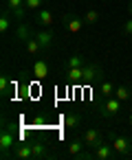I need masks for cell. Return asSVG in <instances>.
<instances>
[{"label":"cell","mask_w":132,"mask_h":160,"mask_svg":"<svg viewBox=\"0 0 132 160\" xmlns=\"http://www.w3.org/2000/svg\"><path fill=\"white\" fill-rule=\"evenodd\" d=\"M13 132H16V127L9 125V123H5L3 132H0V156H3V158H9V151L16 147Z\"/></svg>","instance_id":"cell-1"},{"label":"cell","mask_w":132,"mask_h":160,"mask_svg":"<svg viewBox=\"0 0 132 160\" xmlns=\"http://www.w3.org/2000/svg\"><path fill=\"white\" fill-rule=\"evenodd\" d=\"M110 142L117 151V156H130L132 153V140L121 134H110Z\"/></svg>","instance_id":"cell-2"},{"label":"cell","mask_w":132,"mask_h":160,"mask_svg":"<svg viewBox=\"0 0 132 160\" xmlns=\"http://www.w3.org/2000/svg\"><path fill=\"white\" fill-rule=\"evenodd\" d=\"M90 153H92V158H97V160H112V158L117 156V151H114L112 142H108V140L99 142L95 149H90Z\"/></svg>","instance_id":"cell-3"},{"label":"cell","mask_w":132,"mask_h":160,"mask_svg":"<svg viewBox=\"0 0 132 160\" xmlns=\"http://www.w3.org/2000/svg\"><path fill=\"white\" fill-rule=\"evenodd\" d=\"M119 110H121V101H119L117 97H106L103 103L99 105V112H101V116H106V118L119 114Z\"/></svg>","instance_id":"cell-4"},{"label":"cell","mask_w":132,"mask_h":160,"mask_svg":"<svg viewBox=\"0 0 132 160\" xmlns=\"http://www.w3.org/2000/svg\"><path fill=\"white\" fill-rule=\"evenodd\" d=\"M103 77V70L97 64H84V83H99Z\"/></svg>","instance_id":"cell-5"},{"label":"cell","mask_w":132,"mask_h":160,"mask_svg":"<svg viewBox=\"0 0 132 160\" xmlns=\"http://www.w3.org/2000/svg\"><path fill=\"white\" fill-rule=\"evenodd\" d=\"M82 140H84V145L88 147V149H95L99 142H103L106 140V136H103V132H99V129H86L84 132V136H82Z\"/></svg>","instance_id":"cell-6"},{"label":"cell","mask_w":132,"mask_h":160,"mask_svg":"<svg viewBox=\"0 0 132 160\" xmlns=\"http://www.w3.org/2000/svg\"><path fill=\"white\" fill-rule=\"evenodd\" d=\"M5 9H9V11H11L13 20L22 22V18H24V11H27V0H7Z\"/></svg>","instance_id":"cell-7"},{"label":"cell","mask_w":132,"mask_h":160,"mask_svg":"<svg viewBox=\"0 0 132 160\" xmlns=\"http://www.w3.org/2000/svg\"><path fill=\"white\" fill-rule=\"evenodd\" d=\"M35 38H38V42H40L42 51H51L53 44H55V33H53V29H40V31L35 33Z\"/></svg>","instance_id":"cell-8"},{"label":"cell","mask_w":132,"mask_h":160,"mask_svg":"<svg viewBox=\"0 0 132 160\" xmlns=\"http://www.w3.org/2000/svg\"><path fill=\"white\" fill-rule=\"evenodd\" d=\"M84 18H79V16H75V13H66L64 16V27H66V31L68 33H79L82 29H84Z\"/></svg>","instance_id":"cell-9"},{"label":"cell","mask_w":132,"mask_h":160,"mask_svg":"<svg viewBox=\"0 0 132 160\" xmlns=\"http://www.w3.org/2000/svg\"><path fill=\"white\" fill-rule=\"evenodd\" d=\"M35 22L42 29H51L53 27V13L49 9H40V11H35Z\"/></svg>","instance_id":"cell-10"},{"label":"cell","mask_w":132,"mask_h":160,"mask_svg":"<svg viewBox=\"0 0 132 160\" xmlns=\"http://www.w3.org/2000/svg\"><path fill=\"white\" fill-rule=\"evenodd\" d=\"M31 149H33V158H38V160H44V158L51 156L49 153V145L44 140H31Z\"/></svg>","instance_id":"cell-11"},{"label":"cell","mask_w":132,"mask_h":160,"mask_svg":"<svg viewBox=\"0 0 132 160\" xmlns=\"http://www.w3.org/2000/svg\"><path fill=\"white\" fill-rule=\"evenodd\" d=\"M35 33L38 31H33L29 24H24V22H20L18 27H16V38L20 40V42H27V40H31V38H35Z\"/></svg>","instance_id":"cell-12"},{"label":"cell","mask_w":132,"mask_h":160,"mask_svg":"<svg viewBox=\"0 0 132 160\" xmlns=\"http://www.w3.org/2000/svg\"><path fill=\"white\" fill-rule=\"evenodd\" d=\"M13 158H18V160H31V158H33L31 142H27V145H16V147H13Z\"/></svg>","instance_id":"cell-13"},{"label":"cell","mask_w":132,"mask_h":160,"mask_svg":"<svg viewBox=\"0 0 132 160\" xmlns=\"http://www.w3.org/2000/svg\"><path fill=\"white\" fill-rule=\"evenodd\" d=\"M33 77L35 79H46L49 77V62L46 59H38L33 64Z\"/></svg>","instance_id":"cell-14"},{"label":"cell","mask_w":132,"mask_h":160,"mask_svg":"<svg viewBox=\"0 0 132 160\" xmlns=\"http://www.w3.org/2000/svg\"><path fill=\"white\" fill-rule=\"evenodd\" d=\"M66 79H68L71 83H82V81H84V66H79V68H68V70H66Z\"/></svg>","instance_id":"cell-15"},{"label":"cell","mask_w":132,"mask_h":160,"mask_svg":"<svg viewBox=\"0 0 132 160\" xmlns=\"http://www.w3.org/2000/svg\"><path fill=\"white\" fill-rule=\"evenodd\" d=\"M11 20H13L11 11L9 9H3V16H0V33H3V35L11 29Z\"/></svg>","instance_id":"cell-16"},{"label":"cell","mask_w":132,"mask_h":160,"mask_svg":"<svg viewBox=\"0 0 132 160\" xmlns=\"http://www.w3.org/2000/svg\"><path fill=\"white\" fill-rule=\"evenodd\" d=\"M114 83L112 81H99L97 83V90H99V94L101 97H114Z\"/></svg>","instance_id":"cell-17"},{"label":"cell","mask_w":132,"mask_h":160,"mask_svg":"<svg viewBox=\"0 0 132 160\" xmlns=\"http://www.w3.org/2000/svg\"><path fill=\"white\" fill-rule=\"evenodd\" d=\"M79 125H82V116L79 114H66V118H64V127L66 129H79Z\"/></svg>","instance_id":"cell-18"},{"label":"cell","mask_w":132,"mask_h":160,"mask_svg":"<svg viewBox=\"0 0 132 160\" xmlns=\"http://www.w3.org/2000/svg\"><path fill=\"white\" fill-rule=\"evenodd\" d=\"M84 140L82 138H75V140H71V145H68V153L73 156V158H77L79 153H84Z\"/></svg>","instance_id":"cell-19"},{"label":"cell","mask_w":132,"mask_h":160,"mask_svg":"<svg viewBox=\"0 0 132 160\" xmlns=\"http://www.w3.org/2000/svg\"><path fill=\"white\" fill-rule=\"evenodd\" d=\"M24 51H27L29 55H38V53L42 51V46H40V42H38V38L27 40V42H24Z\"/></svg>","instance_id":"cell-20"},{"label":"cell","mask_w":132,"mask_h":160,"mask_svg":"<svg viewBox=\"0 0 132 160\" xmlns=\"http://www.w3.org/2000/svg\"><path fill=\"white\" fill-rule=\"evenodd\" d=\"M114 97H117L119 101H128V99L132 97V90H130L128 86H123V83H119V86L114 88Z\"/></svg>","instance_id":"cell-21"},{"label":"cell","mask_w":132,"mask_h":160,"mask_svg":"<svg viewBox=\"0 0 132 160\" xmlns=\"http://www.w3.org/2000/svg\"><path fill=\"white\" fill-rule=\"evenodd\" d=\"M84 64H86V62H84L82 55H71L68 62H66V70H68V68H79V66H84Z\"/></svg>","instance_id":"cell-22"},{"label":"cell","mask_w":132,"mask_h":160,"mask_svg":"<svg viewBox=\"0 0 132 160\" xmlns=\"http://www.w3.org/2000/svg\"><path fill=\"white\" fill-rule=\"evenodd\" d=\"M97 20H99V11H97V9H88L86 16H84V22H86V24H95Z\"/></svg>","instance_id":"cell-23"},{"label":"cell","mask_w":132,"mask_h":160,"mask_svg":"<svg viewBox=\"0 0 132 160\" xmlns=\"http://www.w3.org/2000/svg\"><path fill=\"white\" fill-rule=\"evenodd\" d=\"M7 92H9V77L7 75H0V94L7 97Z\"/></svg>","instance_id":"cell-24"},{"label":"cell","mask_w":132,"mask_h":160,"mask_svg":"<svg viewBox=\"0 0 132 160\" xmlns=\"http://www.w3.org/2000/svg\"><path fill=\"white\" fill-rule=\"evenodd\" d=\"M42 2H44V0H27V9L40 11V9H42Z\"/></svg>","instance_id":"cell-25"},{"label":"cell","mask_w":132,"mask_h":160,"mask_svg":"<svg viewBox=\"0 0 132 160\" xmlns=\"http://www.w3.org/2000/svg\"><path fill=\"white\" fill-rule=\"evenodd\" d=\"M121 31H123V33H125L128 38H132V18L123 22V27H121Z\"/></svg>","instance_id":"cell-26"},{"label":"cell","mask_w":132,"mask_h":160,"mask_svg":"<svg viewBox=\"0 0 132 160\" xmlns=\"http://www.w3.org/2000/svg\"><path fill=\"white\" fill-rule=\"evenodd\" d=\"M128 11H130V16H132V2H130V5H128Z\"/></svg>","instance_id":"cell-27"},{"label":"cell","mask_w":132,"mask_h":160,"mask_svg":"<svg viewBox=\"0 0 132 160\" xmlns=\"http://www.w3.org/2000/svg\"><path fill=\"white\" fill-rule=\"evenodd\" d=\"M128 121H130V127H132V114H128Z\"/></svg>","instance_id":"cell-28"}]
</instances>
